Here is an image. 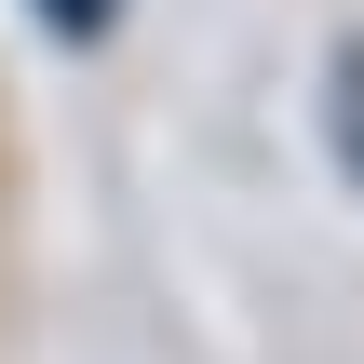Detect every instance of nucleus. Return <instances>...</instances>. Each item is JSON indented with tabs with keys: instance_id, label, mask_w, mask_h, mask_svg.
<instances>
[{
	"instance_id": "nucleus-2",
	"label": "nucleus",
	"mask_w": 364,
	"mask_h": 364,
	"mask_svg": "<svg viewBox=\"0 0 364 364\" xmlns=\"http://www.w3.org/2000/svg\"><path fill=\"white\" fill-rule=\"evenodd\" d=\"M27 14H41L54 41H108V27H122V0H27Z\"/></svg>"
},
{
	"instance_id": "nucleus-1",
	"label": "nucleus",
	"mask_w": 364,
	"mask_h": 364,
	"mask_svg": "<svg viewBox=\"0 0 364 364\" xmlns=\"http://www.w3.org/2000/svg\"><path fill=\"white\" fill-rule=\"evenodd\" d=\"M338 95H324V122H338V162H351V189H364V41H338V68H324Z\"/></svg>"
}]
</instances>
